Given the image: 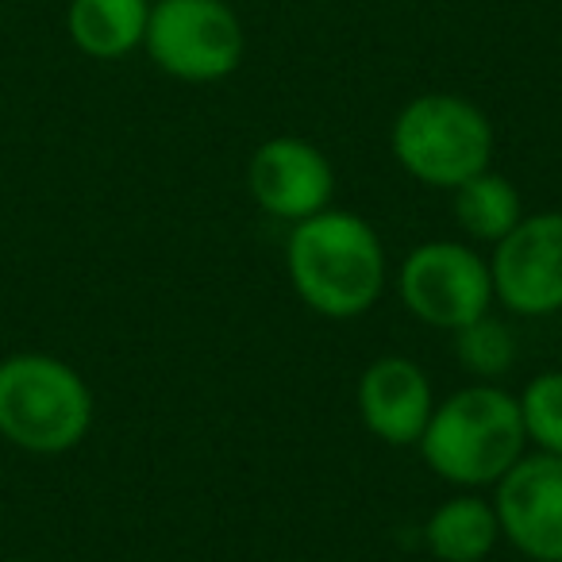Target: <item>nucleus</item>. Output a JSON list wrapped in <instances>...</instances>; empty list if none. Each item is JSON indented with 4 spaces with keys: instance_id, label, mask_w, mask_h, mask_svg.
I'll list each match as a JSON object with an SVG mask.
<instances>
[{
    "instance_id": "nucleus-8",
    "label": "nucleus",
    "mask_w": 562,
    "mask_h": 562,
    "mask_svg": "<svg viewBox=\"0 0 562 562\" xmlns=\"http://www.w3.org/2000/svg\"><path fill=\"white\" fill-rule=\"evenodd\" d=\"M501 536L531 562H562V454H520L501 474L497 493Z\"/></svg>"
},
{
    "instance_id": "nucleus-6",
    "label": "nucleus",
    "mask_w": 562,
    "mask_h": 562,
    "mask_svg": "<svg viewBox=\"0 0 562 562\" xmlns=\"http://www.w3.org/2000/svg\"><path fill=\"white\" fill-rule=\"evenodd\" d=\"M397 297L428 328L459 331L493 308L490 258L459 239L420 243L401 258Z\"/></svg>"
},
{
    "instance_id": "nucleus-11",
    "label": "nucleus",
    "mask_w": 562,
    "mask_h": 562,
    "mask_svg": "<svg viewBox=\"0 0 562 562\" xmlns=\"http://www.w3.org/2000/svg\"><path fill=\"white\" fill-rule=\"evenodd\" d=\"M150 0H70L66 32L74 47L101 63H116L143 47Z\"/></svg>"
},
{
    "instance_id": "nucleus-5",
    "label": "nucleus",
    "mask_w": 562,
    "mask_h": 562,
    "mask_svg": "<svg viewBox=\"0 0 562 562\" xmlns=\"http://www.w3.org/2000/svg\"><path fill=\"white\" fill-rule=\"evenodd\" d=\"M143 50L170 78L212 86L239 70L247 35L227 0H155Z\"/></svg>"
},
{
    "instance_id": "nucleus-12",
    "label": "nucleus",
    "mask_w": 562,
    "mask_h": 562,
    "mask_svg": "<svg viewBox=\"0 0 562 562\" xmlns=\"http://www.w3.org/2000/svg\"><path fill=\"white\" fill-rule=\"evenodd\" d=\"M497 539V508L477 493H459V497L443 501L424 524V543L439 562H485Z\"/></svg>"
},
{
    "instance_id": "nucleus-7",
    "label": "nucleus",
    "mask_w": 562,
    "mask_h": 562,
    "mask_svg": "<svg viewBox=\"0 0 562 562\" xmlns=\"http://www.w3.org/2000/svg\"><path fill=\"white\" fill-rule=\"evenodd\" d=\"M493 301L513 316L562 313V212L524 216L490 255Z\"/></svg>"
},
{
    "instance_id": "nucleus-3",
    "label": "nucleus",
    "mask_w": 562,
    "mask_h": 562,
    "mask_svg": "<svg viewBox=\"0 0 562 562\" xmlns=\"http://www.w3.org/2000/svg\"><path fill=\"white\" fill-rule=\"evenodd\" d=\"M93 428V390L43 351L0 359V436L27 454H66Z\"/></svg>"
},
{
    "instance_id": "nucleus-16",
    "label": "nucleus",
    "mask_w": 562,
    "mask_h": 562,
    "mask_svg": "<svg viewBox=\"0 0 562 562\" xmlns=\"http://www.w3.org/2000/svg\"><path fill=\"white\" fill-rule=\"evenodd\" d=\"M4 562H27V559H4Z\"/></svg>"
},
{
    "instance_id": "nucleus-9",
    "label": "nucleus",
    "mask_w": 562,
    "mask_h": 562,
    "mask_svg": "<svg viewBox=\"0 0 562 562\" xmlns=\"http://www.w3.org/2000/svg\"><path fill=\"white\" fill-rule=\"evenodd\" d=\"M250 201L273 220L301 224L316 212L331 209L336 196V170L316 143L301 135H273L258 143L247 162Z\"/></svg>"
},
{
    "instance_id": "nucleus-15",
    "label": "nucleus",
    "mask_w": 562,
    "mask_h": 562,
    "mask_svg": "<svg viewBox=\"0 0 562 562\" xmlns=\"http://www.w3.org/2000/svg\"><path fill=\"white\" fill-rule=\"evenodd\" d=\"M516 405L528 443H536V451L562 454V370H543L531 378L516 393Z\"/></svg>"
},
{
    "instance_id": "nucleus-1",
    "label": "nucleus",
    "mask_w": 562,
    "mask_h": 562,
    "mask_svg": "<svg viewBox=\"0 0 562 562\" xmlns=\"http://www.w3.org/2000/svg\"><path fill=\"white\" fill-rule=\"evenodd\" d=\"M285 270L297 297L328 321H355L378 305L385 290V247L370 220L347 209H324L293 224Z\"/></svg>"
},
{
    "instance_id": "nucleus-4",
    "label": "nucleus",
    "mask_w": 562,
    "mask_h": 562,
    "mask_svg": "<svg viewBox=\"0 0 562 562\" xmlns=\"http://www.w3.org/2000/svg\"><path fill=\"white\" fill-rule=\"evenodd\" d=\"M397 166L428 189H459L493 162V124L459 93L413 97L390 132Z\"/></svg>"
},
{
    "instance_id": "nucleus-14",
    "label": "nucleus",
    "mask_w": 562,
    "mask_h": 562,
    "mask_svg": "<svg viewBox=\"0 0 562 562\" xmlns=\"http://www.w3.org/2000/svg\"><path fill=\"white\" fill-rule=\"evenodd\" d=\"M454 355H459L462 370L482 382H493V378L508 374L516 362V336L505 321H497L493 313L477 316V321L462 324L454 331Z\"/></svg>"
},
{
    "instance_id": "nucleus-13",
    "label": "nucleus",
    "mask_w": 562,
    "mask_h": 562,
    "mask_svg": "<svg viewBox=\"0 0 562 562\" xmlns=\"http://www.w3.org/2000/svg\"><path fill=\"white\" fill-rule=\"evenodd\" d=\"M454 193V220L477 243H497L524 220L520 189L493 170L474 173Z\"/></svg>"
},
{
    "instance_id": "nucleus-2",
    "label": "nucleus",
    "mask_w": 562,
    "mask_h": 562,
    "mask_svg": "<svg viewBox=\"0 0 562 562\" xmlns=\"http://www.w3.org/2000/svg\"><path fill=\"white\" fill-rule=\"evenodd\" d=\"M524 420L516 393L493 382H474L431 408L424 436L416 439L431 474L462 490L497 485L501 474L524 454Z\"/></svg>"
},
{
    "instance_id": "nucleus-10",
    "label": "nucleus",
    "mask_w": 562,
    "mask_h": 562,
    "mask_svg": "<svg viewBox=\"0 0 562 562\" xmlns=\"http://www.w3.org/2000/svg\"><path fill=\"white\" fill-rule=\"evenodd\" d=\"M355 401H359V416L370 436L390 447L416 443L436 408L428 374L405 355H382L370 362L359 378Z\"/></svg>"
}]
</instances>
